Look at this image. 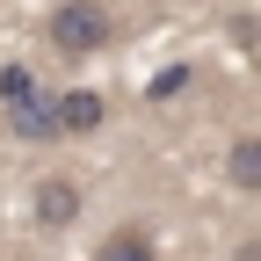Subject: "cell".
Returning a JSON list of instances; mask_svg holds the SVG:
<instances>
[{
    "label": "cell",
    "instance_id": "5",
    "mask_svg": "<svg viewBox=\"0 0 261 261\" xmlns=\"http://www.w3.org/2000/svg\"><path fill=\"white\" fill-rule=\"evenodd\" d=\"M225 174H232V189L261 196V138H240L232 152H225Z\"/></svg>",
    "mask_w": 261,
    "mask_h": 261
},
{
    "label": "cell",
    "instance_id": "1",
    "mask_svg": "<svg viewBox=\"0 0 261 261\" xmlns=\"http://www.w3.org/2000/svg\"><path fill=\"white\" fill-rule=\"evenodd\" d=\"M44 37H51V51H65V58H87V51L109 44V8H102V0H58L51 22H44Z\"/></svg>",
    "mask_w": 261,
    "mask_h": 261
},
{
    "label": "cell",
    "instance_id": "4",
    "mask_svg": "<svg viewBox=\"0 0 261 261\" xmlns=\"http://www.w3.org/2000/svg\"><path fill=\"white\" fill-rule=\"evenodd\" d=\"M8 130H15V138H29V145H44V138H58V116H51V94L37 87V94H29V102H15V109H8Z\"/></svg>",
    "mask_w": 261,
    "mask_h": 261
},
{
    "label": "cell",
    "instance_id": "6",
    "mask_svg": "<svg viewBox=\"0 0 261 261\" xmlns=\"http://www.w3.org/2000/svg\"><path fill=\"white\" fill-rule=\"evenodd\" d=\"M94 261H160V254H152V240L138 232V225H123V232H109L102 247H94Z\"/></svg>",
    "mask_w": 261,
    "mask_h": 261
},
{
    "label": "cell",
    "instance_id": "8",
    "mask_svg": "<svg viewBox=\"0 0 261 261\" xmlns=\"http://www.w3.org/2000/svg\"><path fill=\"white\" fill-rule=\"evenodd\" d=\"M181 87H189V65H167V73H152L145 94H152V102H167V94H181Z\"/></svg>",
    "mask_w": 261,
    "mask_h": 261
},
{
    "label": "cell",
    "instance_id": "7",
    "mask_svg": "<svg viewBox=\"0 0 261 261\" xmlns=\"http://www.w3.org/2000/svg\"><path fill=\"white\" fill-rule=\"evenodd\" d=\"M29 94H37V73H29V65H0V109L29 102Z\"/></svg>",
    "mask_w": 261,
    "mask_h": 261
},
{
    "label": "cell",
    "instance_id": "9",
    "mask_svg": "<svg viewBox=\"0 0 261 261\" xmlns=\"http://www.w3.org/2000/svg\"><path fill=\"white\" fill-rule=\"evenodd\" d=\"M240 261H261V240H247V247H240Z\"/></svg>",
    "mask_w": 261,
    "mask_h": 261
},
{
    "label": "cell",
    "instance_id": "3",
    "mask_svg": "<svg viewBox=\"0 0 261 261\" xmlns=\"http://www.w3.org/2000/svg\"><path fill=\"white\" fill-rule=\"evenodd\" d=\"M29 203H37V225H44V232H65V225L80 218V189L65 181V174H44Z\"/></svg>",
    "mask_w": 261,
    "mask_h": 261
},
{
    "label": "cell",
    "instance_id": "2",
    "mask_svg": "<svg viewBox=\"0 0 261 261\" xmlns=\"http://www.w3.org/2000/svg\"><path fill=\"white\" fill-rule=\"evenodd\" d=\"M51 116H58V138H87V130H102L109 102L94 87H65V94H51Z\"/></svg>",
    "mask_w": 261,
    "mask_h": 261
}]
</instances>
